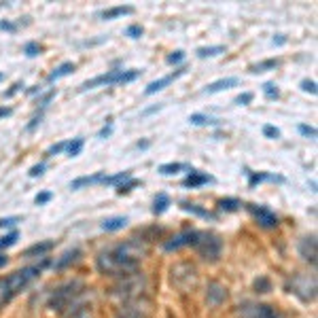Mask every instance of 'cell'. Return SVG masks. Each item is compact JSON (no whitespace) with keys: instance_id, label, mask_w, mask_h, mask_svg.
<instances>
[{"instance_id":"7bdbcfd3","label":"cell","mask_w":318,"mask_h":318,"mask_svg":"<svg viewBox=\"0 0 318 318\" xmlns=\"http://www.w3.org/2000/svg\"><path fill=\"white\" fill-rule=\"evenodd\" d=\"M301 89L310 91V93H316V83H314V81H310V79H303L301 81Z\"/></svg>"},{"instance_id":"11a10c76","label":"cell","mask_w":318,"mask_h":318,"mask_svg":"<svg viewBox=\"0 0 318 318\" xmlns=\"http://www.w3.org/2000/svg\"><path fill=\"white\" fill-rule=\"evenodd\" d=\"M75 318H91V316H89V314H87V312H79V314H77V316H75Z\"/></svg>"},{"instance_id":"f35d334b","label":"cell","mask_w":318,"mask_h":318,"mask_svg":"<svg viewBox=\"0 0 318 318\" xmlns=\"http://www.w3.org/2000/svg\"><path fill=\"white\" fill-rule=\"evenodd\" d=\"M251 102H253V93L251 91H244V93H240V96L235 98V104H240V106H246Z\"/></svg>"},{"instance_id":"60d3db41","label":"cell","mask_w":318,"mask_h":318,"mask_svg":"<svg viewBox=\"0 0 318 318\" xmlns=\"http://www.w3.org/2000/svg\"><path fill=\"white\" fill-rule=\"evenodd\" d=\"M51 197H53V195H51L49 191H43V193H39V195H37V199H34V202H37V206H43V204L49 202Z\"/></svg>"},{"instance_id":"5b68a950","label":"cell","mask_w":318,"mask_h":318,"mask_svg":"<svg viewBox=\"0 0 318 318\" xmlns=\"http://www.w3.org/2000/svg\"><path fill=\"white\" fill-rule=\"evenodd\" d=\"M172 285L183 293H189L197 285V269L191 263H179L172 267Z\"/></svg>"},{"instance_id":"3957f363","label":"cell","mask_w":318,"mask_h":318,"mask_svg":"<svg viewBox=\"0 0 318 318\" xmlns=\"http://www.w3.org/2000/svg\"><path fill=\"white\" fill-rule=\"evenodd\" d=\"M147 287V280L143 274H127V276H121L119 280V285H115L113 287V297L117 299H121L123 303L125 301H132V299H138V297H143V291Z\"/></svg>"},{"instance_id":"d4e9b609","label":"cell","mask_w":318,"mask_h":318,"mask_svg":"<svg viewBox=\"0 0 318 318\" xmlns=\"http://www.w3.org/2000/svg\"><path fill=\"white\" fill-rule=\"evenodd\" d=\"M246 174L251 176V181H249L251 187H255V185H259V183H263V181H282V179H276V176L267 174V172H251V170H246Z\"/></svg>"},{"instance_id":"9f6ffc18","label":"cell","mask_w":318,"mask_h":318,"mask_svg":"<svg viewBox=\"0 0 318 318\" xmlns=\"http://www.w3.org/2000/svg\"><path fill=\"white\" fill-rule=\"evenodd\" d=\"M274 43H278V45H282V43H285V39H282V37H280V34H278V39H274Z\"/></svg>"},{"instance_id":"4fadbf2b","label":"cell","mask_w":318,"mask_h":318,"mask_svg":"<svg viewBox=\"0 0 318 318\" xmlns=\"http://www.w3.org/2000/svg\"><path fill=\"white\" fill-rule=\"evenodd\" d=\"M206 299L210 305H221L223 301L227 299V289L219 285V282H210L208 285V293H206Z\"/></svg>"},{"instance_id":"e0dca14e","label":"cell","mask_w":318,"mask_h":318,"mask_svg":"<svg viewBox=\"0 0 318 318\" xmlns=\"http://www.w3.org/2000/svg\"><path fill=\"white\" fill-rule=\"evenodd\" d=\"M238 85V79L235 77H227V79H219L215 83H210L206 87V93H217V91H223V89H229V87H235Z\"/></svg>"},{"instance_id":"5bb4252c","label":"cell","mask_w":318,"mask_h":318,"mask_svg":"<svg viewBox=\"0 0 318 318\" xmlns=\"http://www.w3.org/2000/svg\"><path fill=\"white\" fill-rule=\"evenodd\" d=\"M299 253L305 261L310 263H316V238L314 235H308V238H303L299 242Z\"/></svg>"},{"instance_id":"d6a6232c","label":"cell","mask_w":318,"mask_h":318,"mask_svg":"<svg viewBox=\"0 0 318 318\" xmlns=\"http://www.w3.org/2000/svg\"><path fill=\"white\" fill-rule=\"evenodd\" d=\"M17 238H19L17 231H11V233L5 235V238H0V251H5V249H9V246H13L17 242Z\"/></svg>"},{"instance_id":"52a82bcc","label":"cell","mask_w":318,"mask_h":318,"mask_svg":"<svg viewBox=\"0 0 318 318\" xmlns=\"http://www.w3.org/2000/svg\"><path fill=\"white\" fill-rule=\"evenodd\" d=\"M289 289H291V293H295V295L303 301L316 299V278L314 276H308V274L293 276L289 282Z\"/></svg>"},{"instance_id":"ab89813d","label":"cell","mask_w":318,"mask_h":318,"mask_svg":"<svg viewBox=\"0 0 318 318\" xmlns=\"http://www.w3.org/2000/svg\"><path fill=\"white\" fill-rule=\"evenodd\" d=\"M17 223H21L19 217H7V219H0V229H3V227H13V225H17Z\"/></svg>"},{"instance_id":"d590c367","label":"cell","mask_w":318,"mask_h":318,"mask_svg":"<svg viewBox=\"0 0 318 318\" xmlns=\"http://www.w3.org/2000/svg\"><path fill=\"white\" fill-rule=\"evenodd\" d=\"M41 51H43V47L39 43H28L26 47H23V53H26L28 57H37V55H41Z\"/></svg>"},{"instance_id":"6da1fadb","label":"cell","mask_w":318,"mask_h":318,"mask_svg":"<svg viewBox=\"0 0 318 318\" xmlns=\"http://www.w3.org/2000/svg\"><path fill=\"white\" fill-rule=\"evenodd\" d=\"M149 255V244L145 240H125L113 249L98 255V269L104 276H127L138 272L140 261Z\"/></svg>"},{"instance_id":"681fc988","label":"cell","mask_w":318,"mask_h":318,"mask_svg":"<svg viewBox=\"0 0 318 318\" xmlns=\"http://www.w3.org/2000/svg\"><path fill=\"white\" fill-rule=\"evenodd\" d=\"M0 30H7V32H15V23H11V21H0Z\"/></svg>"},{"instance_id":"cb8c5ba5","label":"cell","mask_w":318,"mask_h":318,"mask_svg":"<svg viewBox=\"0 0 318 318\" xmlns=\"http://www.w3.org/2000/svg\"><path fill=\"white\" fill-rule=\"evenodd\" d=\"M168 206H170V197L166 193H159L155 197V202H153V215H163L168 210Z\"/></svg>"},{"instance_id":"f907efd6","label":"cell","mask_w":318,"mask_h":318,"mask_svg":"<svg viewBox=\"0 0 318 318\" xmlns=\"http://www.w3.org/2000/svg\"><path fill=\"white\" fill-rule=\"evenodd\" d=\"M39 123H41V115H39V117H34V119L28 123V129H34V127H37Z\"/></svg>"},{"instance_id":"74e56055","label":"cell","mask_w":318,"mask_h":318,"mask_svg":"<svg viewBox=\"0 0 318 318\" xmlns=\"http://www.w3.org/2000/svg\"><path fill=\"white\" fill-rule=\"evenodd\" d=\"M263 136H265V138L276 140V138H280V129H278V127H274V125H263Z\"/></svg>"},{"instance_id":"8d00e7d4","label":"cell","mask_w":318,"mask_h":318,"mask_svg":"<svg viewBox=\"0 0 318 318\" xmlns=\"http://www.w3.org/2000/svg\"><path fill=\"white\" fill-rule=\"evenodd\" d=\"M143 26H138V23H134V26H129L127 30H125V34H127V37L129 39H140V37H143Z\"/></svg>"},{"instance_id":"30bf717a","label":"cell","mask_w":318,"mask_h":318,"mask_svg":"<svg viewBox=\"0 0 318 318\" xmlns=\"http://www.w3.org/2000/svg\"><path fill=\"white\" fill-rule=\"evenodd\" d=\"M246 210L251 212L253 219H255L261 227H265V229H274V227H278V217H276L269 208H265V206H257V204H246Z\"/></svg>"},{"instance_id":"d6986e66","label":"cell","mask_w":318,"mask_h":318,"mask_svg":"<svg viewBox=\"0 0 318 318\" xmlns=\"http://www.w3.org/2000/svg\"><path fill=\"white\" fill-rule=\"evenodd\" d=\"M134 13V7H111L100 13L102 19H115V17H121V15H132Z\"/></svg>"},{"instance_id":"f546056e","label":"cell","mask_w":318,"mask_h":318,"mask_svg":"<svg viewBox=\"0 0 318 318\" xmlns=\"http://www.w3.org/2000/svg\"><path fill=\"white\" fill-rule=\"evenodd\" d=\"M83 145H85V140H83V138H75L73 143H68V145H66L68 155H70V157H77L79 153L83 151Z\"/></svg>"},{"instance_id":"4dcf8cb0","label":"cell","mask_w":318,"mask_h":318,"mask_svg":"<svg viewBox=\"0 0 318 318\" xmlns=\"http://www.w3.org/2000/svg\"><path fill=\"white\" fill-rule=\"evenodd\" d=\"M189 123H191V125H212V123H217V121L210 119V117H206V115L195 113V115L189 117Z\"/></svg>"},{"instance_id":"9c48e42d","label":"cell","mask_w":318,"mask_h":318,"mask_svg":"<svg viewBox=\"0 0 318 318\" xmlns=\"http://www.w3.org/2000/svg\"><path fill=\"white\" fill-rule=\"evenodd\" d=\"M81 291H83V285H81L79 280H77V282H70V285H66V287H62V289H57L55 295H53V299H51V308L57 310V312H64L66 308H70V305H73L75 297L79 295Z\"/></svg>"},{"instance_id":"7c38bea8","label":"cell","mask_w":318,"mask_h":318,"mask_svg":"<svg viewBox=\"0 0 318 318\" xmlns=\"http://www.w3.org/2000/svg\"><path fill=\"white\" fill-rule=\"evenodd\" d=\"M185 75V68H179V70H174L172 75H168V77H161V79H157V81H153V83H149L147 85V89H145V96H153V93H157V91H161V89H166L172 81H176L179 77H183Z\"/></svg>"},{"instance_id":"4316f807","label":"cell","mask_w":318,"mask_h":318,"mask_svg":"<svg viewBox=\"0 0 318 318\" xmlns=\"http://www.w3.org/2000/svg\"><path fill=\"white\" fill-rule=\"evenodd\" d=\"M53 242H41V244H34V246H30V249L23 253L26 257H34V255H45V253H49L51 249H53Z\"/></svg>"},{"instance_id":"ba28073f","label":"cell","mask_w":318,"mask_h":318,"mask_svg":"<svg viewBox=\"0 0 318 318\" xmlns=\"http://www.w3.org/2000/svg\"><path fill=\"white\" fill-rule=\"evenodd\" d=\"M235 318H285L280 310L267 303H244L238 305Z\"/></svg>"},{"instance_id":"b9f144b4","label":"cell","mask_w":318,"mask_h":318,"mask_svg":"<svg viewBox=\"0 0 318 318\" xmlns=\"http://www.w3.org/2000/svg\"><path fill=\"white\" fill-rule=\"evenodd\" d=\"M183 57H185V53L183 51H174V53H170L168 55V64H179V62H183Z\"/></svg>"},{"instance_id":"ac0fdd59","label":"cell","mask_w":318,"mask_h":318,"mask_svg":"<svg viewBox=\"0 0 318 318\" xmlns=\"http://www.w3.org/2000/svg\"><path fill=\"white\" fill-rule=\"evenodd\" d=\"M73 73H75V64H73V62H64V64L57 66L49 77H47V81H49V83H53V81L62 79V77H68V75H73Z\"/></svg>"},{"instance_id":"1f68e13d","label":"cell","mask_w":318,"mask_h":318,"mask_svg":"<svg viewBox=\"0 0 318 318\" xmlns=\"http://www.w3.org/2000/svg\"><path fill=\"white\" fill-rule=\"evenodd\" d=\"M138 185H140L138 179H129V181H125L123 185L117 187V195H125V193H129V191H132L134 187H138Z\"/></svg>"},{"instance_id":"603a6c76","label":"cell","mask_w":318,"mask_h":318,"mask_svg":"<svg viewBox=\"0 0 318 318\" xmlns=\"http://www.w3.org/2000/svg\"><path fill=\"white\" fill-rule=\"evenodd\" d=\"M181 208L185 210V212H191V215H195V217H202V219H215V215H212L210 210H204V208H199V206H195V204H187V202H183L181 204Z\"/></svg>"},{"instance_id":"44dd1931","label":"cell","mask_w":318,"mask_h":318,"mask_svg":"<svg viewBox=\"0 0 318 318\" xmlns=\"http://www.w3.org/2000/svg\"><path fill=\"white\" fill-rule=\"evenodd\" d=\"M127 225V219L125 217H113V219H106L102 223V229L104 231H119Z\"/></svg>"},{"instance_id":"484cf974","label":"cell","mask_w":318,"mask_h":318,"mask_svg":"<svg viewBox=\"0 0 318 318\" xmlns=\"http://www.w3.org/2000/svg\"><path fill=\"white\" fill-rule=\"evenodd\" d=\"M129 179H132V174H129V172H119V174H115V176H104L102 185L119 187V185H123V183H125V181H129Z\"/></svg>"},{"instance_id":"e575fe53","label":"cell","mask_w":318,"mask_h":318,"mask_svg":"<svg viewBox=\"0 0 318 318\" xmlns=\"http://www.w3.org/2000/svg\"><path fill=\"white\" fill-rule=\"evenodd\" d=\"M77 255H79V251H77V249H75V251H68V253L64 255V259H60V261L55 263V267H57V269L66 267V265H68L70 261H75V259H77Z\"/></svg>"},{"instance_id":"9a60e30c","label":"cell","mask_w":318,"mask_h":318,"mask_svg":"<svg viewBox=\"0 0 318 318\" xmlns=\"http://www.w3.org/2000/svg\"><path fill=\"white\" fill-rule=\"evenodd\" d=\"M215 179H212L210 174H204V172H197V170H191V174L185 179V187H191V189H195V187H202V185H208L212 183Z\"/></svg>"},{"instance_id":"277c9868","label":"cell","mask_w":318,"mask_h":318,"mask_svg":"<svg viewBox=\"0 0 318 318\" xmlns=\"http://www.w3.org/2000/svg\"><path fill=\"white\" fill-rule=\"evenodd\" d=\"M140 77V70H109L106 75H100L96 79L87 81V83L81 85V91L93 89L98 85H117V83H132Z\"/></svg>"},{"instance_id":"7402d4cb","label":"cell","mask_w":318,"mask_h":318,"mask_svg":"<svg viewBox=\"0 0 318 318\" xmlns=\"http://www.w3.org/2000/svg\"><path fill=\"white\" fill-rule=\"evenodd\" d=\"M197 57H202V60H206V57H215V55H221L225 53V47L223 45H210V47H199V49L195 51Z\"/></svg>"},{"instance_id":"7a4b0ae2","label":"cell","mask_w":318,"mask_h":318,"mask_svg":"<svg viewBox=\"0 0 318 318\" xmlns=\"http://www.w3.org/2000/svg\"><path fill=\"white\" fill-rule=\"evenodd\" d=\"M47 265H49V259H45V261L39 263V265L23 267V269H19V272L11 274L7 278H0V308H5V305L13 299L21 289H26L34 278L41 276V272H43Z\"/></svg>"},{"instance_id":"bcb514c9","label":"cell","mask_w":318,"mask_h":318,"mask_svg":"<svg viewBox=\"0 0 318 318\" xmlns=\"http://www.w3.org/2000/svg\"><path fill=\"white\" fill-rule=\"evenodd\" d=\"M113 134V123L109 121V123H106L102 129H100V134H98V138H109Z\"/></svg>"},{"instance_id":"f5cc1de1","label":"cell","mask_w":318,"mask_h":318,"mask_svg":"<svg viewBox=\"0 0 318 318\" xmlns=\"http://www.w3.org/2000/svg\"><path fill=\"white\" fill-rule=\"evenodd\" d=\"M161 109V106H153V109H147L145 111V115H151V113H155V111H159Z\"/></svg>"},{"instance_id":"7dc6e473","label":"cell","mask_w":318,"mask_h":318,"mask_svg":"<svg viewBox=\"0 0 318 318\" xmlns=\"http://www.w3.org/2000/svg\"><path fill=\"white\" fill-rule=\"evenodd\" d=\"M299 132H301L303 136H308V138H314V136H316V129L310 127V125H299Z\"/></svg>"},{"instance_id":"8fae6325","label":"cell","mask_w":318,"mask_h":318,"mask_svg":"<svg viewBox=\"0 0 318 318\" xmlns=\"http://www.w3.org/2000/svg\"><path fill=\"white\" fill-rule=\"evenodd\" d=\"M197 235H199V231H183L179 235H174V238H170L166 244H163V249L166 251H179V249H183V246H195Z\"/></svg>"},{"instance_id":"db71d44e","label":"cell","mask_w":318,"mask_h":318,"mask_svg":"<svg viewBox=\"0 0 318 318\" xmlns=\"http://www.w3.org/2000/svg\"><path fill=\"white\" fill-rule=\"evenodd\" d=\"M7 261H9V259H7V255H0V267H3V265H7Z\"/></svg>"},{"instance_id":"8992f818","label":"cell","mask_w":318,"mask_h":318,"mask_svg":"<svg viewBox=\"0 0 318 318\" xmlns=\"http://www.w3.org/2000/svg\"><path fill=\"white\" fill-rule=\"evenodd\" d=\"M195 249L197 253L202 255L206 261H217L221 249H223V242L217 233H208V231H199L197 235V242H195Z\"/></svg>"},{"instance_id":"f6af8a7d","label":"cell","mask_w":318,"mask_h":318,"mask_svg":"<svg viewBox=\"0 0 318 318\" xmlns=\"http://www.w3.org/2000/svg\"><path fill=\"white\" fill-rule=\"evenodd\" d=\"M43 172H45V163H39V166H32L28 174L32 176V179H37V176H41Z\"/></svg>"},{"instance_id":"ffe728a7","label":"cell","mask_w":318,"mask_h":318,"mask_svg":"<svg viewBox=\"0 0 318 318\" xmlns=\"http://www.w3.org/2000/svg\"><path fill=\"white\" fill-rule=\"evenodd\" d=\"M280 66V60H263L259 64H253L249 70L253 75H261V73H267V70H276Z\"/></svg>"},{"instance_id":"2e32d148","label":"cell","mask_w":318,"mask_h":318,"mask_svg":"<svg viewBox=\"0 0 318 318\" xmlns=\"http://www.w3.org/2000/svg\"><path fill=\"white\" fill-rule=\"evenodd\" d=\"M104 176H106L104 172L91 174V176H81V179H77V181L70 183V189L77 191V189H81V187H85V185H96V183H102V181H104Z\"/></svg>"},{"instance_id":"c3c4849f","label":"cell","mask_w":318,"mask_h":318,"mask_svg":"<svg viewBox=\"0 0 318 318\" xmlns=\"http://www.w3.org/2000/svg\"><path fill=\"white\" fill-rule=\"evenodd\" d=\"M255 287H257V291H259V289H263L261 293H267V291H269V282H267L265 278H261V280H257V282H255Z\"/></svg>"},{"instance_id":"ee69618b","label":"cell","mask_w":318,"mask_h":318,"mask_svg":"<svg viewBox=\"0 0 318 318\" xmlns=\"http://www.w3.org/2000/svg\"><path fill=\"white\" fill-rule=\"evenodd\" d=\"M66 145H68V143H57V145H53L49 151H47V155H49V157H51V155H57V153H62V151L66 149Z\"/></svg>"},{"instance_id":"836d02e7","label":"cell","mask_w":318,"mask_h":318,"mask_svg":"<svg viewBox=\"0 0 318 318\" xmlns=\"http://www.w3.org/2000/svg\"><path fill=\"white\" fill-rule=\"evenodd\" d=\"M263 93H265V98H269V100H278L280 98V91H278V87L274 85V83H263Z\"/></svg>"},{"instance_id":"6f0895ef","label":"cell","mask_w":318,"mask_h":318,"mask_svg":"<svg viewBox=\"0 0 318 318\" xmlns=\"http://www.w3.org/2000/svg\"><path fill=\"white\" fill-rule=\"evenodd\" d=\"M3 79H5V75H3V73H0V81H3Z\"/></svg>"},{"instance_id":"f1b7e54d","label":"cell","mask_w":318,"mask_h":318,"mask_svg":"<svg viewBox=\"0 0 318 318\" xmlns=\"http://www.w3.org/2000/svg\"><path fill=\"white\" fill-rule=\"evenodd\" d=\"M185 168H187L185 163H179V161L163 163V166H159V174H163V176H170V174H176V172H181V170H185Z\"/></svg>"},{"instance_id":"816d5d0a","label":"cell","mask_w":318,"mask_h":318,"mask_svg":"<svg viewBox=\"0 0 318 318\" xmlns=\"http://www.w3.org/2000/svg\"><path fill=\"white\" fill-rule=\"evenodd\" d=\"M11 115V109H0V117H9Z\"/></svg>"},{"instance_id":"83f0119b","label":"cell","mask_w":318,"mask_h":318,"mask_svg":"<svg viewBox=\"0 0 318 318\" xmlns=\"http://www.w3.org/2000/svg\"><path fill=\"white\" fill-rule=\"evenodd\" d=\"M242 202L240 199H235V197H223L219 199V208L221 210H225V212H235V210H240Z\"/></svg>"},{"instance_id":"680465c9","label":"cell","mask_w":318,"mask_h":318,"mask_svg":"<svg viewBox=\"0 0 318 318\" xmlns=\"http://www.w3.org/2000/svg\"><path fill=\"white\" fill-rule=\"evenodd\" d=\"M123 318H129V316H123Z\"/></svg>"}]
</instances>
